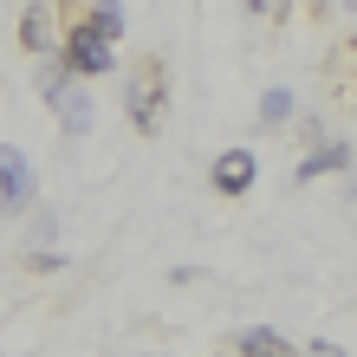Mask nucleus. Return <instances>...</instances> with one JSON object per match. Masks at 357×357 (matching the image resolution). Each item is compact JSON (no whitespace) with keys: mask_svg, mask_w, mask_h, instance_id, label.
<instances>
[{"mask_svg":"<svg viewBox=\"0 0 357 357\" xmlns=\"http://www.w3.org/2000/svg\"><path fill=\"white\" fill-rule=\"evenodd\" d=\"M351 7H357V0H351Z\"/></svg>","mask_w":357,"mask_h":357,"instance_id":"11","label":"nucleus"},{"mask_svg":"<svg viewBox=\"0 0 357 357\" xmlns=\"http://www.w3.org/2000/svg\"><path fill=\"white\" fill-rule=\"evenodd\" d=\"M286 117H292V91H266L260 98V123L266 130H286Z\"/></svg>","mask_w":357,"mask_h":357,"instance_id":"9","label":"nucleus"},{"mask_svg":"<svg viewBox=\"0 0 357 357\" xmlns=\"http://www.w3.org/2000/svg\"><path fill=\"white\" fill-rule=\"evenodd\" d=\"M344 162H351V150H344V143H325V150H312V156L299 162V182L325 176V169H344Z\"/></svg>","mask_w":357,"mask_h":357,"instance_id":"8","label":"nucleus"},{"mask_svg":"<svg viewBox=\"0 0 357 357\" xmlns=\"http://www.w3.org/2000/svg\"><path fill=\"white\" fill-rule=\"evenodd\" d=\"M215 188L221 195H247L254 188V150H221L215 156Z\"/></svg>","mask_w":357,"mask_h":357,"instance_id":"4","label":"nucleus"},{"mask_svg":"<svg viewBox=\"0 0 357 357\" xmlns=\"http://www.w3.org/2000/svg\"><path fill=\"white\" fill-rule=\"evenodd\" d=\"M312 357H344V344H331V338H319V344H312Z\"/></svg>","mask_w":357,"mask_h":357,"instance_id":"10","label":"nucleus"},{"mask_svg":"<svg viewBox=\"0 0 357 357\" xmlns=\"http://www.w3.org/2000/svg\"><path fill=\"white\" fill-rule=\"evenodd\" d=\"M78 26H85L91 39H104V46H111V39L123 33V7H117V0H98V7H91V20H78Z\"/></svg>","mask_w":357,"mask_h":357,"instance_id":"6","label":"nucleus"},{"mask_svg":"<svg viewBox=\"0 0 357 357\" xmlns=\"http://www.w3.org/2000/svg\"><path fill=\"white\" fill-rule=\"evenodd\" d=\"M59 72H72V78H91V72H111V46L104 39H91L85 26H78L66 39V59H59Z\"/></svg>","mask_w":357,"mask_h":357,"instance_id":"3","label":"nucleus"},{"mask_svg":"<svg viewBox=\"0 0 357 357\" xmlns=\"http://www.w3.org/2000/svg\"><path fill=\"white\" fill-rule=\"evenodd\" d=\"M162 98H169V72H162V59H143L130 72V98H123V111H130V123L143 137L162 130Z\"/></svg>","mask_w":357,"mask_h":357,"instance_id":"1","label":"nucleus"},{"mask_svg":"<svg viewBox=\"0 0 357 357\" xmlns=\"http://www.w3.org/2000/svg\"><path fill=\"white\" fill-rule=\"evenodd\" d=\"M234 351H241V357H299V351H292V344L280 338V331H266V325L241 331V338H234Z\"/></svg>","mask_w":357,"mask_h":357,"instance_id":"5","label":"nucleus"},{"mask_svg":"<svg viewBox=\"0 0 357 357\" xmlns=\"http://www.w3.org/2000/svg\"><path fill=\"white\" fill-rule=\"evenodd\" d=\"M20 46H26V52H46L52 46V13L46 7H26V20H20Z\"/></svg>","mask_w":357,"mask_h":357,"instance_id":"7","label":"nucleus"},{"mask_svg":"<svg viewBox=\"0 0 357 357\" xmlns=\"http://www.w3.org/2000/svg\"><path fill=\"white\" fill-rule=\"evenodd\" d=\"M33 162L20 156V150H0V215H20V208L33 202Z\"/></svg>","mask_w":357,"mask_h":357,"instance_id":"2","label":"nucleus"}]
</instances>
